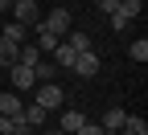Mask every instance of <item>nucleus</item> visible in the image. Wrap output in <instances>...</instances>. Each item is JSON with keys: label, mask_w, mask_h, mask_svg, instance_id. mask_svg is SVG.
<instances>
[{"label": "nucleus", "mask_w": 148, "mask_h": 135, "mask_svg": "<svg viewBox=\"0 0 148 135\" xmlns=\"http://www.w3.org/2000/svg\"><path fill=\"white\" fill-rule=\"evenodd\" d=\"M33 78H37V82H53V78H58V66H53V57H49V62L41 57V62L33 66Z\"/></svg>", "instance_id": "4468645a"}, {"label": "nucleus", "mask_w": 148, "mask_h": 135, "mask_svg": "<svg viewBox=\"0 0 148 135\" xmlns=\"http://www.w3.org/2000/svg\"><path fill=\"white\" fill-rule=\"evenodd\" d=\"M127 53H132V62H148V41H144V37H140V41H132V49H127Z\"/></svg>", "instance_id": "6ab92c4d"}, {"label": "nucleus", "mask_w": 148, "mask_h": 135, "mask_svg": "<svg viewBox=\"0 0 148 135\" xmlns=\"http://www.w3.org/2000/svg\"><path fill=\"white\" fill-rule=\"evenodd\" d=\"M82 123H86V115H82V111H62V135H74Z\"/></svg>", "instance_id": "ddd939ff"}, {"label": "nucleus", "mask_w": 148, "mask_h": 135, "mask_svg": "<svg viewBox=\"0 0 148 135\" xmlns=\"http://www.w3.org/2000/svg\"><path fill=\"white\" fill-rule=\"evenodd\" d=\"M66 37H70L66 45H70L74 53H86V49H90V33H66Z\"/></svg>", "instance_id": "f3484780"}, {"label": "nucleus", "mask_w": 148, "mask_h": 135, "mask_svg": "<svg viewBox=\"0 0 148 135\" xmlns=\"http://www.w3.org/2000/svg\"><path fill=\"white\" fill-rule=\"evenodd\" d=\"M12 135H37V131H33L25 119H12Z\"/></svg>", "instance_id": "4be33fe9"}, {"label": "nucleus", "mask_w": 148, "mask_h": 135, "mask_svg": "<svg viewBox=\"0 0 148 135\" xmlns=\"http://www.w3.org/2000/svg\"><path fill=\"white\" fill-rule=\"evenodd\" d=\"M37 135H62V131H45V127H37Z\"/></svg>", "instance_id": "b1692460"}, {"label": "nucleus", "mask_w": 148, "mask_h": 135, "mask_svg": "<svg viewBox=\"0 0 148 135\" xmlns=\"http://www.w3.org/2000/svg\"><path fill=\"white\" fill-rule=\"evenodd\" d=\"M0 37H8V41H16V45H21L25 37H29V29H25V25H16V21H8V29L0 33Z\"/></svg>", "instance_id": "a211bd4d"}, {"label": "nucleus", "mask_w": 148, "mask_h": 135, "mask_svg": "<svg viewBox=\"0 0 148 135\" xmlns=\"http://www.w3.org/2000/svg\"><path fill=\"white\" fill-rule=\"evenodd\" d=\"M115 12H123L127 21H136V16L144 12V0H119V8H115Z\"/></svg>", "instance_id": "dca6fc26"}, {"label": "nucleus", "mask_w": 148, "mask_h": 135, "mask_svg": "<svg viewBox=\"0 0 148 135\" xmlns=\"http://www.w3.org/2000/svg\"><path fill=\"white\" fill-rule=\"evenodd\" d=\"M111 135H148V123L140 119V115H127L123 127H119V131H111Z\"/></svg>", "instance_id": "9b49d317"}, {"label": "nucleus", "mask_w": 148, "mask_h": 135, "mask_svg": "<svg viewBox=\"0 0 148 135\" xmlns=\"http://www.w3.org/2000/svg\"><path fill=\"white\" fill-rule=\"evenodd\" d=\"M41 25H45L49 33L66 37V33L74 29V16H70V8H62V4H58V8H49V12H45V21H41Z\"/></svg>", "instance_id": "f257e3e1"}, {"label": "nucleus", "mask_w": 148, "mask_h": 135, "mask_svg": "<svg viewBox=\"0 0 148 135\" xmlns=\"http://www.w3.org/2000/svg\"><path fill=\"white\" fill-rule=\"evenodd\" d=\"M8 78H12V86H16V90H33V86H37L33 66H21V62H16V66H8Z\"/></svg>", "instance_id": "39448f33"}, {"label": "nucleus", "mask_w": 148, "mask_h": 135, "mask_svg": "<svg viewBox=\"0 0 148 135\" xmlns=\"http://www.w3.org/2000/svg\"><path fill=\"white\" fill-rule=\"evenodd\" d=\"M49 57H53V66H58V70H70V66H74V49H70L66 41L53 45V53H49Z\"/></svg>", "instance_id": "9d476101"}, {"label": "nucleus", "mask_w": 148, "mask_h": 135, "mask_svg": "<svg viewBox=\"0 0 148 135\" xmlns=\"http://www.w3.org/2000/svg\"><path fill=\"white\" fill-rule=\"evenodd\" d=\"M16 62H21V66H37V62H41V49H37L33 41H21V49H16Z\"/></svg>", "instance_id": "f8f14e48"}, {"label": "nucleus", "mask_w": 148, "mask_h": 135, "mask_svg": "<svg viewBox=\"0 0 148 135\" xmlns=\"http://www.w3.org/2000/svg\"><path fill=\"white\" fill-rule=\"evenodd\" d=\"M0 135H12V131H0Z\"/></svg>", "instance_id": "393cba45"}, {"label": "nucleus", "mask_w": 148, "mask_h": 135, "mask_svg": "<svg viewBox=\"0 0 148 135\" xmlns=\"http://www.w3.org/2000/svg\"><path fill=\"white\" fill-rule=\"evenodd\" d=\"M12 21L16 25H37V21H41V4H37V0H16V4H12Z\"/></svg>", "instance_id": "f03ea898"}, {"label": "nucleus", "mask_w": 148, "mask_h": 135, "mask_svg": "<svg viewBox=\"0 0 148 135\" xmlns=\"http://www.w3.org/2000/svg\"><path fill=\"white\" fill-rule=\"evenodd\" d=\"M99 66H103V62H99V53H95V49H86V53H74V66H70V70L78 74V78H95Z\"/></svg>", "instance_id": "20e7f679"}, {"label": "nucleus", "mask_w": 148, "mask_h": 135, "mask_svg": "<svg viewBox=\"0 0 148 135\" xmlns=\"http://www.w3.org/2000/svg\"><path fill=\"white\" fill-rule=\"evenodd\" d=\"M107 21H111V29H119V33H123L127 25H132V21H127V16H123V12H111V16H107Z\"/></svg>", "instance_id": "412c9836"}, {"label": "nucleus", "mask_w": 148, "mask_h": 135, "mask_svg": "<svg viewBox=\"0 0 148 135\" xmlns=\"http://www.w3.org/2000/svg\"><path fill=\"white\" fill-rule=\"evenodd\" d=\"M45 115H49L45 107H37V102H29V107L21 111V119H25V123H29V127L37 131V127H45Z\"/></svg>", "instance_id": "1a4fd4ad"}, {"label": "nucleus", "mask_w": 148, "mask_h": 135, "mask_svg": "<svg viewBox=\"0 0 148 135\" xmlns=\"http://www.w3.org/2000/svg\"><path fill=\"white\" fill-rule=\"evenodd\" d=\"M62 98H66V94H62V86L58 82H41V86H37V107H45V111H58L62 107Z\"/></svg>", "instance_id": "7ed1b4c3"}, {"label": "nucleus", "mask_w": 148, "mask_h": 135, "mask_svg": "<svg viewBox=\"0 0 148 135\" xmlns=\"http://www.w3.org/2000/svg\"><path fill=\"white\" fill-rule=\"evenodd\" d=\"M16 41H8V37H0V66H16Z\"/></svg>", "instance_id": "2eb2a0df"}, {"label": "nucleus", "mask_w": 148, "mask_h": 135, "mask_svg": "<svg viewBox=\"0 0 148 135\" xmlns=\"http://www.w3.org/2000/svg\"><path fill=\"white\" fill-rule=\"evenodd\" d=\"M74 135H107V131H103V127H99V123H90V119H86V123H82V127H78V131H74Z\"/></svg>", "instance_id": "aec40b11"}, {"label": "nucleus", "mask_w": 148, "mask_h": 135, "mask_svg": "<svg viewBox=\"0 0 148 135\" xmlns=\"http://www.w3.org/2000/svg\"><path fill=\"white\" fill-rule=\"evenodd\" d=\"M33 33H37V41H33V45L41 49V53H53V45L62 41V37H58V33H49V29H45L41 21H37V29H33Z\"/></svg>", "instance_id": "423d86ee"}, {"label": "nucleus", "mask_w": 148, "mask_h": 135, "mask_svg": "<svg viewBox=\"0 0 148 135\" xmlns=\"http://www.w3.org/2000/svg\"><path fill=\"white\" fill-rule=\"evenodd\" d=\"M95 4H99V12H107V16H111V12L119 8V0H95Z\"/></svg>", "instance_id": "5701e85b"}, {"label": "nucleus", "mask_w": 148, "mask_h": 135, "mask_svg": "<svg viewBox=\"0 0 148 135\" xmlns=\"http://www.w3.org/2000/svg\"><path fill=\"white\" fill-rule=\"evenodd\" d=\"M21 111H25V102L16 94H0V115L4 119H21Z\"/></svg>", "instance_id": "6e6552de"}, {"label": "nucleus", "mask_w": 148, "mask_h": 135, "mask_svg": "<svg viewBox=\"0 0 148 135\" xmlns=\"http://www.w3.org/2000/svg\"><path fill=\"white\" fill-rule=\"evenodd\" d=\"M123 119H127V111H123V107H107V115H103V123H99V127L111 135V131H119V127H123Z\"/></svg>", "instance_id": "0eeeda50"}]
</instances>
